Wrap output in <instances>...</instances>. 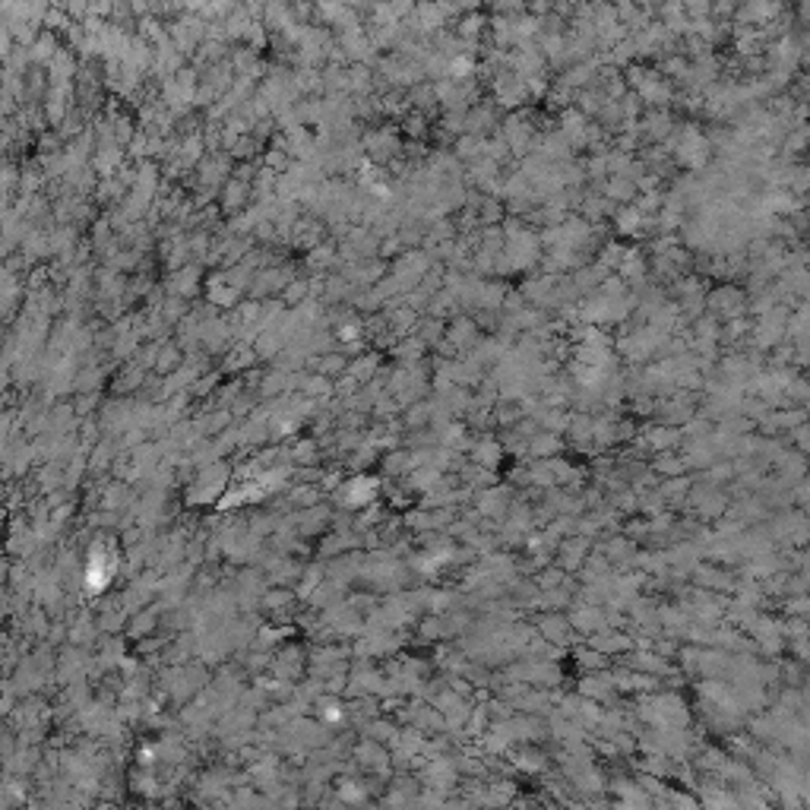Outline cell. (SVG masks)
<instances>
[{
	"label": "cell",
	"mask_w": 810,
	"mask_h": 810,
	"mask_svg": "<svg viewBox=\"0 0 810 810\" xmlns=\"http://www.w3.org/2000/svg\"><path fill=\"white\" fill-rule=\"evenodd\" d=\"M668 127H671L668 115H649V117H646V133L655 136V140H662V136L668 133Z\"/></svg>",
	"instance_id": "277c9868"
},
{
	"label": "cell",
	"mask_w": 810,
	"mask_h": 810,
	"mask_svg": "<svg viewBox=\"0 0 810 810\" xmlns=\"http://www.w3.org/2000/svg\"><path fill=\"white\" fill-rule=\"evenodd\" d=\"M618 228L627 231V235H636V231L643 228V212H639V206H627V209L618 212Z\"/></svg>",
	"instance_id": "7a4b0ae2"
},
{
	"label": "cell",
	"mask_w": 810,
	"mask_h": 810,
	"mask_svg": "<svg viewBox=\"0 0 810 810\" xmlns=\"http://www.w3.org/2000/svg\"><path fill=\"white\" fill-rule=\"evenodd\" d=\"M709 311L719 313V317H740V311H744V294L734 292V288H719V292L709 298Z\"/></svg>",
	"instance_id": "6da1fadb"
},
{
	"label": "cell",
	"mask_w": 810,
	"mask_h": 810,
	"mask_svg": "<svg viewBox=\"0 0 810 810\" xmlns=\"http://www.w3.org/2000/svg\"><path fill=\"white\" fill-rule=\"evenodd\" d=\"M605 193L611 200H627V197H633V178H611L605 184Z\"/></svg>",
	"instance_id": "3957f363"
}]
</instances>
